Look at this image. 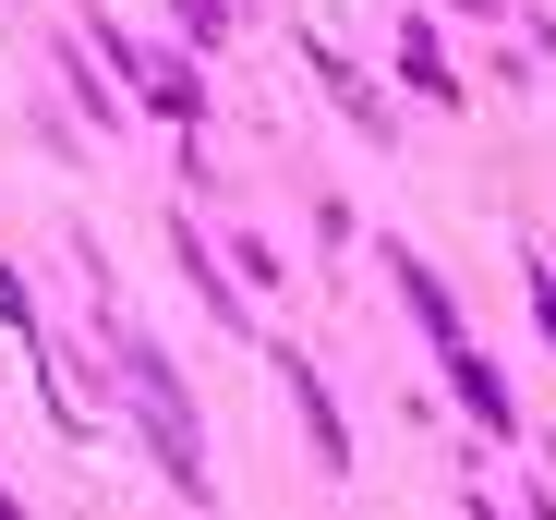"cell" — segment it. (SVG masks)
<instances>
[{
    "mask_svg": "<svg viewBox=\"0 0 556 520\" xmlns=\"http://www.w3.org/2000/svg\"><path fill=\"white\" fill-rule=\"evenodd\" d=\"M122 376H134V411H146V436H157V472H169L181 496H206V448H194V411H181L169 364L146 352V339H122Z\"/></svg>",
    "mask_w": 556,
    "mask_h": 520,
    "instance_id": "obj_1",
    "label": "cell"
},
{
    "mask_svg": "<svg viewBox=\"0 0 556 520\" xmlns=\"http://www.w3.org/2000/svg\"><path fill=\"white\" fill-rule=\"evenodd\" d=\"M110 61L134 73V98H146L157 122H194V110H206V85H194V61H169V49H134V37H110Z\"/></svg>",
    "mask_w": 556,
    "mask_h": 520,
    "instance_id": "obj_2",
    "label": "cell"
},
{
    "mask_svg": "<svg viewBox=\"0 0 556 520\" xmlns=\"http://www.w3.org/2000/svg\"><path fill=\"white\" fill-rule=\"evenodd\" d=\"M447 376H459V399H472V423H484V436H508V388H496V376H484L472 352H459Z\"/></svg>",
    "mask_w": 556,
    "mask_h": 520,
    "instance_id": "obj_3",
    "label": "cell"
},
{
    "mask_svg": "<svg viewBox=\"0 0 556 520\" xmlns=\"http://www.w3.org/2000/svg\"><path fill=\"white\" fill-rule=\"evenodd\" d=\"M400 73H412V85H424V98H447V61H435V37H424V25H412V37H400Z\"/></svg>",
    "mask_w": 556,
    "mask_h": 520,
    "instance_id": "obj_4",
    "label": "cell"
},
{
    "mask_svg": "<svg viewBox=\"0 0 556 520\" xmlns=\"http://www.w3.org/2000/svg\"><path fill=\"white\" fill-rule=\"evenodd\" d=\"M532 315H544V339H556V291H532Z\"/></svg>",
    "mask_w": 556,
    "mask_h": 520,
    "instance_id": "obj_5",
    "label": "cell"
}]
</instances>
